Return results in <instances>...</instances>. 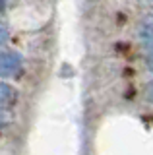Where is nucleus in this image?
<instances>
[{
    "instance_id": "f257e3e1",
    "label": "nucleus",
    "mask_w": 153,
    "mask_h": 155,
    "mask_svg": "<svg viewBox=\"0 0 153 155\" xmlns=\"http://www.w3.org/2000/svg\"><path fill=\"white\" fill-rule=\"evenodd\" d=\"M23 58L14 51H0V78H12L20 74Z\"/></svg>"
},
{
    "instance_id": "f03ea898",
    "label": "nucleus",
    "mask_w": 153,
    "mask_h": 155,
    "mask_svg": "<svg viewBox=\"0 0 153 155\" xmlns=\"http://www.w3.org/2000/svg\"><path fill=\"white\" fill-rule=\"evenodd\" d=\"M140 39H142L143 47L149 48L153 54V18L143 19V23L140 25Z\"/></svg>"
},
{
    "instance_id": "7ed1b4c3",
    "label": "nucleus",
    "mask_w": 153,
    "mask_h": 155,
    "mask_svg": "<svg viewBox=\"0 0 153 155\" xmlns=\"http://www.w3.org/2000/svg\"><path fill=\"white\" fill-rule=\"evenodd\" d=\"M14 99H16V89H14L12 85L0 81V105L10 103V101H14Z\"/></svg>"
},
{
    "instance_id": "20e7f679",
    "label": "nucleus",
    "mask_w": 153,
    "mask_h": 155,
    "mask_svg": "<svg viewBox=\"0 0 153 155\" xmlns=\"http://www.w3.org/2000/svg\"><path fill=\"white\" fill-rule=\"evenodd\" d=\"M10 120H12V114L8 113L6 109H0V126H6V124H10Z\"/></svg>"
},
{
    "instance_id": "39448f33",
    "label": "nucleus",
    "mask_w": 153,
    "mask_h": 155,
    "mask_svg": "<svg viewBox=\"0 0 153 155\" xmlns=\"http://www.w3.org/2000/svg\"><path fill=\"white\" fill-rule=\"evenodd\" d=\"M6 39H8V27H6V23L0 21V45H2Z\"/></svg>"
},
{
    "instance_id": "423d86ee",
    "label": "nucleus",
    "mask_w": 153,
    "mask_h": 155,
    "mask_svg": "<svg viewBox=\"0 0 153 155\" xmlns=\"http://www.w3.org/2000/svg\"><path fill=\"white\" fill-rule=\"evenodd\" d=\"M145 64H147V68H149V70L153 72V54H149V56L145 58Z\"/></svg>"
},
{
    "instance_id": "0eeeda50",
    "label": "nucleus",
    "mask_w": 153,
    "mask_h": 155,
    "mask_svg": "<svg viewBox=\"0 0 153 155\" xmlns=\"http://www.w3.org/2000/svg\"><path fill=\"white\" fill-rule=\"evenodd\" d=\"M149 95H153V81L149 84Z\"/></svg>"
},
{
    "instance_id": "6e6552de",
    "label": "nucleus",
    "mask_w": 153,
    "mask_h": 155,
    "mask_svg": "<svg viewBox=\"0 0 153 155\" xmlns=\"http://www.w3.org/2000/svg\"><path fill=\"white\" fill-rule=\"evenodd\" d=\"M149 99H151V101H153V95H149Z\"/></svg>"
}]
</instances>
